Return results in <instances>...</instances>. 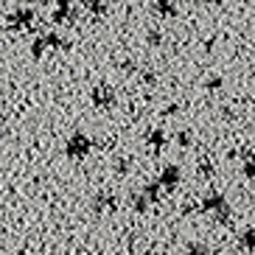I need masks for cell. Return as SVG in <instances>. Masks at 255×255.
Segmentation results:
<instances>
[{"label": "cell", "mask_w": 255, "mask_h": 255, "mask_svg": "<svg viewBox=\"0 0 255 255\" xmlns=\"http://www.w3.org/2000/svg\"><path fill=\"white\" fill-rule=\"evenodd\" d=\"M115 196L110 194V191H98L96 196H93V210L96 213H104V210H115Z\"/></svg>", "instance_id": "obj_7"}, {"label": "cell", "mask_w": 255, "mask_h": 255, "mask_svg": "<svg viewBox=\"0 0 255 255\" xmlns=\"http://www.w3.org/2000/svg\"><path fill=\"white\" fill-rule=\"evenodd\" d=\"M34 17H37V11L28 8V6H23V8H11L8 17H6V23H8V28H11V31H23V28H31Z\"/></svg>", "instance_id": "obj_4"}, {"label": "cell", "mask_w": 255, "mask_h": 255, "mask_svg": "<svg viewBox=\"0 0 255 255\" xmlns=\"http://www.w3.org/2000/svg\"><path fill=\"white\" fill-rule=\"evenodd\" d=\"M129 165H132V160L124 157V160H118V163H115V171H118V174H129Z\"/></svg>", "instance_id": "obj_18"}, {"label": "cell", "mask_w": 255, "mask_h": 255, "mask_svg": "<svg viewBox=\"0 0 255 255\" xmlns=\"http://www.w3.org/2000/svg\"><path fill=\"white\" fill-rule=\"evenodd\" d=\"M143 82H146V84H154V82H157V76H154V73H143Z\"/></svg>", "instance_id": "obj_22"}, {"label": "cell", "mask_w": 255, "mask_h": 255, "mask_svg": "<svg viewBox=\"0 0 255 255\" xmlns=\"http://www.w3.org/2000/svg\"><path fill=\"white\" fill-rule=\"evenodd\" d=\"M90 101L98 107V110H110V107H115V90L107 82H101L90 90Z\"/></svg>", "instance_id": "obj_5"}, {"label": "cell", "mask_w": 255, "mask_h": 255, "mask_svg": "<svg viewBox=\"0 0 255 255\" xmlns=\"http://www.w3.org/2000/svg\"><path fill=\"white\" fill-rule=\"evenodd\" d=\"M146 146L157 154V151L165 146V132H163V129H160V127L157 129H149V132H146Z\"/></svg>", "instance_id": "obj_9"}, {"label": "cell", "mask_w": 255, "mask_h": 255, "mask_svg": "<svg viewBox=\"0 0 255 255\" xmlns=\"http://www.w3.org/2000/svg\"><path fill=\"white\" fill-rule=\"evenodd\" d=\"M90 149H93V137H87L84 132H73V135L68 137V143H65V154H68L70 160L87 157Z\"/></svg>", "instance_id": "obj_3"}, {"label": "cell", "mask_w": 255, "mask_h": 255, "mask_svg": "<svg viewBox=\"0 0 255 255\" xmlns=\"http://www.w3.org/2000/svg\"><path fill=\"white\" fill-rule=\"evenodd\" d=\"M196 171L202 174V177H213V163L210 160H199V168Z\"/></svg>", "instance_id": "obj_16"}, {"label": "cell", "mask_w": 255, "mask_h": 255, "mask_svg": "<svg viewBox=\"0 0 255 255\" xmlns=\"http://www.w3.org/2000/svg\"><path fill=\"white\" fill-rule=\"evenodd\" d=\"M129 202H132V208H135V213H146V210L151 208V205L146 202V196H143L140 191H137V194H132V196H129Z\"/></svg>", "instance_id": "obj_12"}, {"label": "cell", "mask_w": 255, "mask_h": 255, "mask_svg": "<svg viewBox=\"0 0 255 255\" xmlns=\"http://www.w3.org/2000/svg\"><path fill=\"white\" fill-rule=\"evenodd\" d=\"M174 140H177V146L188 149V146H191V132H177V137H174Z\"/></svg>", "instance_id": "obj_17"}, {"label": "cell", "mask_w": 255, "mask_h": 255, "mask_svg": "<svg viewBox=\"0 0 255 255\" xmlns=\"http://www.w3.org/2000/svg\"><path fill=\"white\" fill-rule=\"evenodd\" d=\"M185 255H208V247H205V244H199V241H194V244L185 250Z\"/></svg>", "instance_id": "obj_15"}, {"label": "cell", "mask_w": 255, "mask_h": 255, "mask_svg": "<svg viewBox=\"0 0 255 255\" xmlns=\"http://www.w3.org/2000/svg\"><path fill=\"white\" fill-rule=\"evenodd\" d=\"M177 110H180V107H177V104H168V107H165V115H174V113H177Z\"/></svg>", "instance_id": "obj_23"}, {"label": "cell", "mask_w": 255, "mask_h": 255, "mask_svg": "<svg viewBox=\"0 0 255 255\" xmlns=\"http://www.w3.org/2000/svg\"><path fill=\"white\" fill-rule=\"evenodd\" d=\"M146 42H149V45H160V42H163V37H160V31H149V37H146Z\"/></svg>", "instance_id": "obj_20"}, {"label": "cell", "mask_w": 255, "mask_h": 255, "mask_svg": "<svg viewBox=\"0 0 255 255\" xmlns=\"http://www.w3.org/2000/svg\"><path fill=\"white\" fill-rule=\"evenodd\" d=\"M205 87H208V90H219V87H222V79H219V76H210L208 82H205Z\"/></svg>", "instance_id": "obj_19"}, {"label": "cell", "mask_w": 255, "mask_h": 255, "mask_svg": "<svg viewBox=\"0 0 255 255\" xmlns=\"http://www.w3.org/2000/svg\"><path fill=\"white\" fill-rule=\"evenodd\" d=\"M68 51L70 48V42L65 37H62V34H42V37H37L34 39V42H31V56H34V59H42V53L45 51Z\"/></svg>", "instance_id": "obj_2"}, {"label": "cell", "mask_w": 255, "mask_h": 255, "mask_svg": "<svg viewBox=\"0 0 255 255\" xmlns=\"http://www.w3.org/2000/svg\"><path fill=\"white\" fill-rule=\"evenodd\" d=\"M160 191H163V188H160L157 182H146L140 194L146 196V202H149V205H157L160 202Z\"/></svg>", "instance_id": "obj_11"}, {"label": "cell", "mask_w": 255, "mask_h": 255, "mask_svg": "<svg viewBox=\"0 0 255 255\" xmlns=\"http://www.w3.org/2000/svg\"><path fill=\"white\" fill-rule=\"evenodd\" d=\"M151 11L154 14H163V17H177V3H168V0H157V3H151Z\"/></svg>", "instance_id": "obj_10"}, {"label": "cell", "mask_w": 255, "mask_h": 255, "mask_svg": "<svg viewBox=\"0 0 255 255\" xmlns=\"http://www.w3.org/2000/svg\"><path fill=\"white\" fill-rule=\"evenodd\" d=\"M180 180H182V171L174 163H168V165H163V168H160V177L154 182H157L160 188H168V191H171V188L180 185Z\"/></svg>", "instance_id": "obj_6"}, {"label": "cell", "mask_w": 255, "mask_h": 255, "mask_svg": "<svg viewBox=\"0 0 255 255\" xmlns=\"http://www.w3.org/2000/svg\"><path fill=\"white\" fill-rule=\"evenodd\" d=\"M244 174H247V180H253V174H255V168H253V160L247 157V163H244Z\"/></svg>", "instance_id": "obj_21"}, {"label": "cell", "mask_w": 255, "mask_h": 255, "mask_svg": "<svg viewBox=\"0 0 255 255\" xmlns=\"http://www.w3.org/2000/svg\"><path fill=\"white\" fill-rule=\"evenodd\" d=\"M76 14H79V11H76L73 3H56L51 20H53V23H68V20H73Z\"/></svg>", "instance_id": "obj_8"}, {"label": "cell", "mask_w": 255, "mask_h": 255, "mask_svg": "<svg viewBox=\"0 0 255 255\" xmlns=\"http://www.w3.org/2000/svg\"><path fill=\"white\" fill-rule=\"evenodd\" d=\"M199 210H202V213H210V216L216 219V222H222V225L230 222V213H233L230 202H227L219 191H208V194L202 196V202H199Z\"/></svg>", "instance_id": "obj_1"}, {"label": "cell", "mask_w": 255, "mask_h": 255, "mask_svg": "<svg viewBox=\"0 0 255 255\" xmlns=\"http://www.w3.org/2000/svg\"><path fill=\"white\" fill-rule=\"evenodd\" d=\"M239 244H241V250H247V253L253 255V227H247V230L239 236Z\"/></svg>", "instance_id": "obj_13"}, {"label": "cell", "mask_w": 255, "mask_h": 255, "mask_svg": "<svg viewBox=\"0 0 255 255\" xmlns=\"http://www.w3.org/2000/svg\"><path fill=\"white\" fill-rule=\"evenodd\" d=\"M146 255H165V253H163V250H160V247H151V250H149V253H146Z\"/></svg>", "instance_id": "obj_24"}, {"label": "cell", "mask_w": 255, "mask_h": 255, "mask_svg": "<svg viewBox=\"0 0 255 255\" xmlns=\"http://www.w3.org/2000/svg\"><path fill=\"white\" fill-rule=\"evenodd\" d=\"M84 11H90V14H104V11H110V6H107V3H93V0H90V3H84Z\"/></svg>", "instance_id": "obj_14"}]
</instances>
